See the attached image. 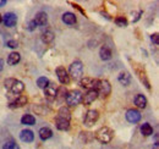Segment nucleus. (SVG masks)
I'll return each instance as SVG.
<instances>
[{
  "instance_id": "nucleus-1",
  "label": "nucleus",
  "mask_w": 159,
  "mask_h": 149,
  "mask_svg": "<svg viewBox=\"0 0 159 149\" xmlns=\"http://www.w3.org/2000/svg\"><path fill=\"white\" fill-rule=\"evenodd\" d=\"M70 120H71V112L67 106H61L58 111L55 119V126L60 131H66L70 127Z\"/></svg>"
},
{
  "instance_id": "nucleus-2",
  "label": "nucleus",
  "mask_w": 159,
  "mask_h": 149,
  "mask_svg": "<svg viewBox=\"0 0 159 149\" xmlns=\"http://www.w3.org/2000/svg\"><path fill=\"white\" fill-rule=\"evenodd\" d=\"M5 88L9 89L12 94H21L25 91V84L20 79L16 78H7L5 81Z\"/></svg>"
},
{
  "instance_id": "nucleus-3",
  "label": "nucleus",
  "mask_w": 159,
  "mask_h": 149,
  "mask_svg": "<svg viewBox=\"0 0 159 149\" xmlns=\"http://www.w3.org/2000/svg\"><path fill=\"white\" fill-rule=\"evenodd\" d=\"M113 137H114V132L109 127H100L96 132V139L103 144H108L109 142H111Z\"/></svg>"
},
{
  "instance_id": "nucleus-4",
  "label": "nucleus",
  "mask_w": 159,
  "mask_h": 149,
  "mask_svg": "<svg viewBox=\"0 0 159 149\" xmlns=\"http://www.w3.org/2000/svg\"><path fill=\"white\" fill-rule=\"evenodd\" d=\"M69 77H71L72 79L77 81L82 78V74H83V65L80 60L74 61L71 65H70V69H69Z\"/></svg>"
},
{
  "instance_id": "nucleus-5",
  "label": "nucleus",
  "mask_w": 159,
  "mask_h": 149,
  "mask_svg": "<svg viewBox=\"0 0 159 149\" xmlns=\"http://www.w3.org/2000/svg\"><path fill=\"white\" fill-rule=\"evenodd\" d=\"M82 98H83V94L77 89H75L69 92V94H66V103L69 106H77L82 103Z\"/></svg>"
},
{
  "instance_id": "nucleus-6",
  "label": "nucleus",
  "mask_w": 159,
  "mask_h": 149,
  "mask_svg": "<svg viewBox=\"0 0 159 149\" xmlns=\"http://www.w3.org/2000/svg\"><path fill=\"white\" fill-rule=\"evenodd\" d=\"M98 119H99V112L94 110V109H92V110H88L86 112V116L83 119V124H84L86 127H92L97 122Z\"/></svg>"
},
{
  "instance_id": "nucleus-7",
  "label": "nucleus",
  "mask_w": 159,
  "mask_h": 149,
  "mask_svg": "<svg viewBox=\"0 0 159 149\" xmlns=\"http://www.w3.org/2000/svg\"><path fill=\"white\" fill-rule=\"evenodd\" d=\"M98 83H99V79H97V78H92V77H83V78L80 79V84H81V87L84 88V89H87V91L97 89Z\"/></svg>"
},
{
  "instance_id": "nucleus-8",
  "label": "nucleus",
  "mask_w": 159,
  "mask_h": 149,
  "mask_svg": "<svg viewBox=\"0 0 159 149\" xmlns=\"http://www.w3.org/2000/svg\"><path fill=\"white\" fill-rule=\"evenodd\" d=\"M97 92H98V95H103V97H108L110 92H111V86H110V83H109V81H107V79H102L99 81V83H98V87H97V89H96Z\"/></svg>"
},
{
  "instance_id": "nucleus-9",
  "label": "nucleus",
  "mask_w": 159,
  "mask_h": 149,
  "mask_svg": "<svg viewBox=\"0 0 159 149\" xmlns=\"http://www.w3.org/2000/svg\"><path fill=\"white\" fill-rule=\"evenodd\" d=\"M141 117H142L141 112L139 110H136V109H129L126 111V120L130 124H137V122L141 121Z\"/></svg>"
},
{
  "instance_id": "nucleus-10",
  "label": "nucleus",
  "mask_w": 159,
  "mask_h": 149,
  "mask_svg": "<svg viewBox=\"0 0 159 149\" xmlns=\"http://www.w3.org/2000/svg\"><path fill=\"white\" fill-rule=\"evenodd\" d=\"M27 103H28V98H27L26 95H19L15 100L10 102L9 108H10V109H19V108L25 106Z\"/></svg>"
},
{
  "instance_id": "nucleus-11",
  "label": "nucleus",
  "mask_w": 159,
  "mask_h": 149,
  "mask_svg": "<svg viewBox=\"0 0 159 149\" xmlns=\"http://www.w3.org/2000/svg\"><path fill=\"white\" fill-rule=\"evenodd\" d=\"M57 76H58V79L61 84H69L70 83V77H69L67 71L65 70V67H62V66L57 67Z\"/></svg>"
},
{
  "instance_id": "nucleus-12",
  "label": "nucleus",
  "mask_w": 159,
  "mask_h": 149,
  "mask_svg": "<svg viewBox=\"0 0 159 149\" xmlns=\"http://www.w3.org/2000/svg\"><path fill=\"white\" fill-rule=\"evenodd\" d=\"M135 71H136V74H137V76H139V78L141 79V82L146 86V88H147V89H151V84H149V81H148V78H147V76H146L144 69L141 67V66L135 65Z\"/></svg>"
},
{
  "instance_id": "nucleus-13",
  "label": "nucleus",
  "mask_w": 159,
  "mask_h": 149,
  "mask_svg": "<svg viewBox=\"0 0 159 149\" xmlns=\"http://www.w3.org/2000/svg\"><path fill=\"white\" fill-rule=\"evenodd\" d=\"M98 97H99V95H98V92H97L96 89H91V91H87V93L83 95L82 102H83L84 105H89V104H92Z\"/></svg>"
},
{
  "instance_id": "nucleus-14",
  "label": "nucleus",
  "mask_w": 159,
  "mask_h": 149,
  "mask_svg": "<svg viewBox=\"0 0 159 149\" xmlns=\"http://www.w3.org/2000/svg\"><path fill=\"white\" fill-rule=\"evenodd\" d=\"M2 21H4L6 27H15L16 23H17V16L14 12H7V14L4 15Z\"/></svg>"
},
{
  "instance_id": "nucleus-15",
  "label": "nucleus",
  "mask_w": 159,
  "mask_h": 149,
  "mask_svg": "<svg viewBox=\"0 0 159 149\" xmlns=\"http://www.w3.org/2000/svg\"><path fill=\"white\" fill-rule=\"evenodd\" d=\"M20 139L25 143H32L34 139V133L31 130H23L20 133Z\"/></svg>"
},
{
  "instance_id": "nucleus-16",
  "label": "nucleus",
  "mask_w": 159,
  "mask_h": 149,
  "mask_svg": "<svg viewBox=\"0 0 159 149\" xmlns=\"http://www.w3.org/2000/svg\"><path fill=\"white\" fill-rule=\"evenodd\" d=\"M33 21L36 22L37 27L38 26H44L47 22H48V15L44 12V11H39L36 14V17L33 19Z\"/></svg>"
},
{
  "instance_id": "nucleus-17",
  "label": "nucleus",
  "mask_w": 159,
  "mask_h": 149,
  "mask_svg": "<svg viewBox=\"0 0 159 149\" xmlns=\"http://www.w3.org/2000/svg\"><path fill=\"white\" fill-rule=\"evenodd\" d=\"M61 19H62V22H64V23H66V25H69V26H72V25H75V23L77 22L76 15L72 14V12H65Z\"/></svg>"
},
{
  "instance_id": "nucleus-18",
  "label": "nucleus",
  "mask_w": 159,
  "mask_h": 149,
  "mask_svg": "<svg viewBox=\"0 0 159 149\" xmlns=\"http://www.w3.org/2000/svg\"><path fill=\"white\" fill-rule=\"evenodd\" d=\"M118 81L124 86H129L131 83V74H129L127 71H122L118 76Z\"/></svg>"
},
{
  "instance_id": "nucleus-19",
  "label": "nucleus",
  "mask_w": 159,
  "mask_h": 149,
  "mask_svg": "<svg viewBox=\"0 0 159 149\" xmlns=\"http://www.w3.org/2000/svg\"><path fill=\"white\" fill-rule=\"evenodd\" d=\"M20 61H21V55L19 53H16V52L10 53L9 56H7V64H9L10 66H15V65H17Z\"/></svg>"
},
{
  "instance_id": "nucleus-20",
  "label": "nucleus",
  "mask_w": 159,
  "mask_h": 149,
  "mask_svg": "<svg viewBox=\"0 0 159 149\" xmlns=\"http://www.w3.org/2000/svg\"><path fill=\"white\" fill-rule=\"evenodd\" d=\"M111 56H113V53H111V50H110L108 47H102V48H100L99 57L103 60V61H108V60H110Z\"/></svg>"
},
{
  "instance_id": "nucleus-21",
  "label": "nucleus",
  "mask_w": 159,
  "mask_h": 149,
  "mask_svg": "<svg viewBox=\"0 0 159 149\" xmlns=\"http://www.w3.org/2000/svg\"><path fill=\"white\" fill-rule=\"evenodd\" d=\"M135 105L139 109H144L147 106V98L143 94H137L135 97Z\"/></svg>"
},
{
  "instance_id": "nucleus-22",
  "label": "nucleus",
  "mask_w": 159,
  "mask_h": 149,
  "mask_svg": "<svg viewBox=\"0 0 159 149\" xmlns=\"http://www.w3.org/2000/svg\"><path fill=\"white\" fill-rule=\"evenodd\" d=\"M38 133H39V138L42 141H47V139L53 137V131L49 127H42Z\"/></svg>"
},
{
  "instance_id": "nucleus-23",
  "label": "nucleus",
  "mask_w": 159,
  "mask_h": 149,
  "mask_svg": "<svg viewBox=\"0 0 159 149\" xmlns=\"http://www.w3.org/2000/svg\"><path fill=\"white\" fill-rule=\"evenodd\" d=\"M44 94H45V97L49 98V99H55V98H57V88L53 87V86L49 83L48 87L44 89Z\"/></svg>"
},
{
  "instance_id": "nucleus-24",
  "label": "nucleus",
  "mask_w": 159,
  "mask_h": 149,
  "mask_svg": "<svg viewBox=\"0 0 159 149\" xmlns=\"http://www.w3.org/2000/svg\"><path fill=\"white\" fill-rule=\"evenodd\" d=\"M21 124L27 125V126H32L36 124V117L33 115H23L21 117Z\"/></svg>"
},
{
  "instance_id": "nucleus-25",
  "label": "nucleus",
  "mask_w": 159,
  "mask_h": 149,
  "mask_svg": "<svg viewBox=\"0 0 159 149\" xmlns=\"http://www.w3.org/2000/svg\"><path fill=\"white\" fill-rule=\"evenodd\" d=\"M141 133H142L143 136H146V137L152 136V134H153V127H152L148 122H144V124L141 125Z\"/></svg>"
},
{
  "instance_id": "nucleus-26",
  "label": "nucleus",
  "mask_w": 159,
  "mask_h": 149,
  "mask_svg": "<svg viewBox=\"0 0 159 149\" xmlns=\"http://www.w3.org/2000/svg\"><path fill=\"white\" fill-rule=\"evenodd\" d=\"M54 33L52 31H45L44 33H42V40L45 43V44H49L54 40Z\"/></svg>"
},
{
  "instance_id": "nucleus-27",
  "label": "nucleus",
  "mask_w": 159,
  "mask_h": 149,
  "mask_svg": "<svg viewBox=\"0 0 159 149\" xmlns=\"http://www.w3.org/2000/svg\"><path fill=\"white\" fill-rule=\"evenodd\" d=\"M48 84H49V79L47 77H39L37 79V86L39 87L40 89H45L48 87Z\"/></svg>"
},
{
  "instance_id": "nucleus-28",
  "label": "nucleus",
  "mask_w": 159,
  "mask_h": 149,
  "mask_svg": "<svg viewBox=\"0 0 159 149\" xmlns=\"http://www.w3.org/2000/svg\"><path fill=\"white\" fill-rule=\"evenodd\" d=\"M115 23H116V26H119V27H126L129 22H127V19H126V17L119 16V17L115 19Z\"/></svg>"
},
{
  "instance_id": "nucleus-29",
  "label": "nucleus",
  "mask_w": 159,
  "mask_h": 149,
  "mask_svg": "<svg viewBox=\"0 0 159 149\" xmlns=\"http://www.w3.org/2000/svg\"><path fill=\"white\" fill-rule=\"evenodd\" d=\"M2 149H20L19 144H16L15 142H6L4 146H2Z\"/></svg>"
},
{
  "instance_id": "nucleus-30",
  "label": "nucleus",
  "mask_w": 159,
  "mask_h": 149,
  "mask_svg": "<svg viewBox=\"0 0 159 149\" xmlns=\"http://www.w3.org/2000/svg\"><path fill=\"white\" fill-rule=\"evenodd\" d=\"M7 48H11V49H16L17 47H19V43L16 42V40H14V39H10V40H7L6 42V44H5Z\"/></svg>"
},
{
  "instance_id": "nucleus-31",
  "label": "nucleus",
  "mask_w": 159,
  "mask_h": 149,
  "mask_svg": "<svg viewBox=\"0 0 159 149\" xmlns=\"http://www.w3.org/2000/svg\"><path fill=\"white\" fill-rule=\"evenodd\" d=\"M27 28H28V31H31V32H32V31H34V29L37 28V25H36V22L32 20V21L28 23V27H27Z\"/></svg>"
},
{
  "instance_id": "nucleus-32",
  "label": "nucleus",
  "mask_w": 159,
  "mask_h": 149,
  "mask_svg": "<svg viewBox=\"0 0 159 149\" xmlns=\"http://www.w3.org/2000/svg\"><path fill=\"white\" fill-rule=\"evenodd\" d=\"M151 40L154 43V44H158L159 43V36L158 33H153L152 36H151Z\"/></svg>"
},
{
  "instance_id": "nucleus-33",
  "label": "nucleus",
  "mask_w": 159,
  "mask_h": 149,
  "mask_svg": "<svg viewBox=\"0 0 159 149\" xmlns=\"http://www.w3.org/2000/svg\"><path fill=\"white\" fill-rule=\"evenodd\" d=\"M141 15H142V11H139L137 14H135V15H134V16H135V19H132V21H134V22H136V21H139V17H141Z\"/></svg>"
},
{
  "instance_id": "nucleus-34",
  "label": "nucleus",
  "mask_w": 159,
  "mask_h": 149,
  "mask_svg": "<svg viewBox=\"0 0 159 149\" xmlns=\"http://www.w3.org/2000/svg\"><path fill=\"white\" fill-rule=\"evenodd\" d=\"M2 70H4V60L0 59V71H2Z\"/></svg>"
},
{
  "instance_id": "nucleus-35",
  "label": "nucleus",
  "mask_w": 159,
  "mask_h": 149,
  "mask_svg": "<svg viewBox=\"0 0 159 149\" xmlns=\"http://www.w3.org/2000/svg\"><path fill=\"white\" fill-rule=\"evenodd\" d=\"M4 5H6V0H0V7Z\"/></svg>"
},
{
  "instance_id": "nucleus-36",
  "label": "nucleus",
  "mask_w": 159,
  "mask_h": 149,
  "mask_svg": "<svg viewBox=\"0 0 159 149\" xmlns=\"http://www.w3.org/2000/svg\"><path fill=\"white\" fill-rule=\"evenodd\" d=\"M152 149H159V144H158V142H156L154 144H153V148Z\"/></svg>"
},
{
  "instance_id": "nucleus-37",
  "label": "nucleus",
  "mask_w": 159,
  "mask_h": 149,
  "mask_svg": "<svg viewBox=\"0 0 159 149\" xmlns=\"http://www.w3.org/2000/svg\"><path fill=\"white\" fill-rule=\"evenodd\" d=\"M2 22V16H1V14H0V23Z\"/></svg>"
}]
</instances>
